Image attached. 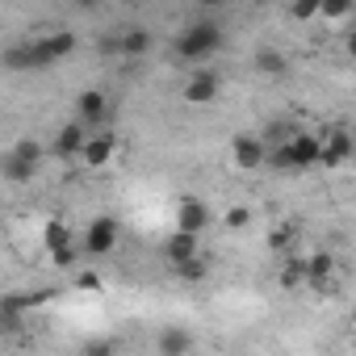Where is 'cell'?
<instances>
[{"label": "cell", "mask_w": 356, "mask_h": 356, "mask_svg": "<svg viewBox=\"0 0 356 356\" xmlns=\"http://www.w3.org/2000/svg\"><path fill=\"white\" fill-rule=\"evenodd\" d=\"M113 151H118V134L113 130H88V138H84V147H80V159L88 163V168H105L109 159H113Z\"/></svg>", "instance_id": "cell-8"}, {"label": "cell", "mask_w": 356, "mask_h": 356, "mask_svg": "<svg viewBox=\"0 0 356 356\" xmlns=\"http://www.w3.org/2000/svg\"><path fill=\"white\" fill-rule=\"evenodd\" d=\"M256 72H264V76H285V72H289V59H285L281 51L268 47V51L256 55Z\"/></svg>", "instance_id": "cell-18"}, {"label": "cell", "mask_w": 356, "mask_h": 356, "mask_svg": "<svg viewBox=\"0 0 356 356\" xmlns=\"http://www.w3.org/2000/svg\"><path fill=\"white\" fill-rule=\"evenodd\" d=\"M218 88H222V80L206 67V72L189 76V84H185V101H189V105H210V101L218 97Z\"/></svg>", "instance_id": "cell-13"}, {"label": "cell", "mask_w": 356, "mask_h": 356, "mask_svg": "<svg viewBox=\"0 0 356 356\" xmlns=\"http://www.w3.org/2000/svg\"><path fill=\"white\" fill-rule=\"evenodd\" d=\"M193 348V335L189 331H163L159 335V352L163 356H181V352H189Z\"/></svg>", "instance_id": "cell-17"}, {"label": "cell", "mask_w": 356, "mask_h": 356, "mask_svg": "<svg viewBox=\"0 0 356 356\" xmlns=\"http://www.w3.org/2000/svg\"><path fill=\"white\" fill-rule=\"evenodd\" d=\"M285 243H293V227H277V231H273V248L281 252Z\"/></svg>", "instance_id": "cell-24"}, {"label": "cell", "mask_w": 356, "mask_h": 356, "mask_svg": "<svg viewBox=\"0 0 356 356\" xmlns=\"http://www.w3.org/2000/svg\"><path fill=\"white\" fill-rule=\"evenodd\" d=\"M84 138H88V126H84V122H67V126L55 134V143H51V155H55V159H80V147H84Z\"/></svg>", "instance_id": "cell-10"}, {"label": "cell", "mask_w": 356, "mask_h": 356, "mask_svg": "<svg viewBox=\"0 0 356 356\" xmlns=\"http://www.w3.org/2000/svg\"><path fill=\"white\" fill-rule=\"evenodd\" d=\"M197 5H202V9H222L227 0H197Z\"/></svg>", "instance_id": "cell-26"}, {"label": "cell", "mask_w": 356, "mask_h": 356, "mask_svg": "<svg viewBox=\"0 0 356 356\" xmlns=\"http://www.w3.org/2000/svg\"><path fill=\"white\" fill-rule=\"evenodd\" d=\"M80 289H101V277L97 273H80Z\"/></svg>", "instance_id": "cell-25"}, {"label": "cell", "mask_w": 356, "mask_h": 356, "mask_svg": "<svg viewBox=\"0 0 356 356\" xmlns=\"http://www.w3.org/2000/svg\"><path fill=\"white\" fill-rule=\"evenodd\" d=\"M352 159V134L348 130H327L323 138H318V163L323 168H339V163H348Z\"/></svg>", "instance_id": "cell-7"}, {"label": "cell", "mask_w": 356, "mask_h": 356, "mask_svg": "<svg viewBox=\"0 0 356 356\" xmlns=\"http://www.w3.org/2000/svg\"><path fill=\"white\" fill-rule=\"evenodd\" d=\"M331 281H335V256L314 252V256L306 260V277H302V285H306V289H314V293H327V289H331Z\"/></svg>", "instance_id": "cell-9"}, {"label": "cell", "mask_w": 356, "mask_h": 356, "mask_svg": "<svg viewBox=\"0 0 356 356\" xmlns=\"http://www.w3.org/2000/svg\"><path fill=\"white\" fill-rule=\"evenodd\" d=\"M222 42H227V34H222L218 22H193L181 38H176V55L185 63H206V59H214L222 51Z\"/></svg>", "instance_id": "cell-1"}, {"label": "cell", "mask_w": 356, "mask_h": 356, "mask_svg": "<svg viewBox=\"0 0 356 356\" xmlns=\"http://www.w3.org/2000/svg\"><path fill=\"white\" fill-rule=\"evenodd\" d=\"M76 5H80V9H92V5H97V0H76Z\"/></svg>", "instance_id": "cell-27"}, {"label": "cell", "mask_w": 356, "mask_h": 356, "mask_svg": "<svg viewBox=\"0 0 356 356\" xmlns=\"http://www.w3.org/2000/svg\"><path fill=\"white\" fill-rule=\"evenodd\" d=\"M105 113H109V101H105V92H101V88L80 92V101H76V122H84V126L92 130V126H101V122H105Z\"/></svg>", "instance_id": "cell-12"}, {"label": "cell", "mask_w": 356, "mask_h": 356, "mask_svg": "<svg viewBox=\"0 0 356 356\" xmlns=\"http://www.w3.org/2000/svg\"><path fill=\"white\" fill-rule=\"evenodd\" d=\"M42 163H34V159H26L17 147L5 155V163H0V176H5V181H13V185H22V181H34V172H38Z\"/></svg>", "instance_id": "cell-14"}, {"label": "cell", "mask_w": 356, "mask_h": 356, "mask_svg": "<svg viewBox=\"0 0 356 356\" xmlns=\"http://www.w3.org/2000/svg\"><path fill=\"white\" fill-rule=\"evenodd\" d=\"M147 51H151V34L147 30H126L118 38V55H126V59H143Z\"/></svg>", "instance_id": "cell-16"}, {"label": "cell", "mask_w": 356, "mask_h": 356, "mask_svg": "<svg viewBox=\"0 0 356 356\" xmlns=\"http://www.w3.org/2000/svg\"><path fill=\"white\" fill-rule=\"evenodd\" d=\"M210 227V210H206V202H197V197H181V206H176V231H193V235H202Z\"/></svg>", "instance_id": "cell-11"}, {"label": "cell", "mask_w": 356, "mask_h": 356, "mask_svg": "<svg viewBox=\"0 0 356 356\" xmlns=\"http://www.w3.org/2000/svg\"><path fill=\"white\" fill-rule=\"evenodd\" d=\"M163 252H168V260H172V264H181V260L197 256V235H193V231H176V235L168 239V248H163Z\"/></svg>", "instance_id": "cell-15"}, {"label": "cell", "mask_w": 356, "mask_h": 356, "mask_svg": "<svg viewBox=\"0 0 356 356\" xmlns=\"http://www.w3.org/2000/svg\"><path fill=\"white\" fill-rule=\"evenodd\" d=\"M289 17H293V22H314V17H318V0H293V5H289Z\"/></svg>", "instance_id": "cell-22"}, {"label": "cell", "mask_w": 356, "mask_h": 356, "mask_svg": "<svg viewBox=\"0 0 356 356\" xmlns=\"http://www.w3.org/2000/svg\"><path fill=\"white\" fill-rule=\"evenodd\" d=\"M264 163H273V168H293V172L314 168V163H318V134L289 130V138H281L277 147H268Z\"/></svg>", "instance_id": "cell-2"}, {"label": "cell", "mask_w": 356, "mask_h": 356, "mask_svg": "<svg viewBox=\"0 0 356 356\" xmlns=\"http://www.w3.org/2000/svg\"><path fill=\"white\" fill-rule=\"evenodd\" d=\"M113 248H118V218H109V214L92 218L88 231H84V239H80V252L84 256H109Z\"/></svg>", "instance_id": "cell-4"}, {"label": "cell", "mask_w": 356, "mask_h": 356, "mask_svg": "<svg viewBox=\"0 0 356 356\" xmlns=\"http://www.w3.org/2000/svg\"><path fill=\"white\" fill-rule=\"evenodd\" d=\"M42 243H47V252H51V260H55L59 268H72V264H76V239H72V227H67L63 218L47 222Z\"/></svg>", "instance_id": "cell-5"}, {"label": "cell", "mask_w": 356, "mask_h": 356, "mask_svg": "<svg viewBox=\"0 0 356 356\" xmlns=\"http://www.w3.org/2000/svg\"><path fill=\"white\" fill-rule=\"evenodd\" d=\"M172 268L181 273L185 281H202V277H206V260H202V252H197V256H189V260H181V264H172Z\"/></svg>", "instance_id": "cell-21"}, {"label": "cell", "mask_w": 356, "mask_h": 356, "mask_svg": "<svg viewBox=\"0 0 356 356\" xmlns=\"http://www.w3.org/2000/svg\"><path fill=\"white\" fill-rule=\"evenodd\" d=\"M302 277H306V260L289 256V260L281 264V289H298V285H302Z\"/></svg>", "instance_id": "cell-19"}, {"label": "cell", "mask_w": 356, "mask_h": 356, "mask_svg": "<svg viewBox=\"0 0 356 356\" xmlns=\"http://www.w3.org/2000/svg\"><path fill=\"white\" fill-rule=\"evenodd\" d=\"M76 51V34L72 30H55V34H47V38H38V42H26V72H42V67H55V63H63L67 55Z\"/></svg>", "instance_id": "cell-3"}, {"label": "cell", "mask_w": 356, "mask_h": 356, "mask_svg": "<svg viewBox=\"0 0 356 356\" xmlns=\"http://www.w3.org/2000/svg\"><path fill=\"white\" fill-rule=\"evenodd\" d=\"M352 13V0H318V17L323 22H343Z\"/></svg>", "instance_id": "cell-20"}, {"label": "cell", "mask_w": 356, "mask_h": 356, "mask_svg": "<svg viewBox=\"0 0 356 356\" xmlns=\"http://www.w3.org/2000/svg\"><path fill=\"white\" fill-rule=\"evenodd\" d=\"M264 155H268V143H264L260 134H235V138H231V159H235V168L256 172V168L264 163Z\"/></svg>", "instance_id": "cell-6"}, {"label": "cell", "mask_w": 356, "mask_h": 356, "mask_svg": "<svg viewBox=\"0 0 356 356\" xmlns=\"http://www.w3.org/2000/svg\"><path fill=\"white\" fill-rule=\"evenodd\" d=\"M222 222H227V227H231V231H243V227H248V222H252V214H248V210H243V206H235V210H227V214H222Z\"/></svg>", "instance_id": "cell-23"}]
</instances>
